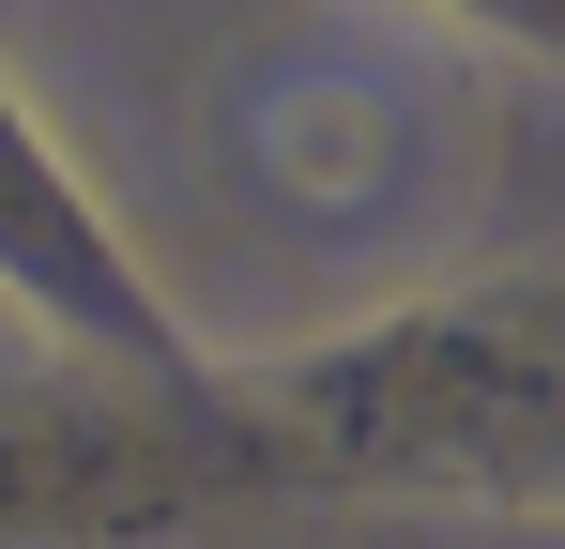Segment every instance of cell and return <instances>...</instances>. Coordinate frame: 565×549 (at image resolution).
I'll use <instances>...</instances> for the list:
<instances>
[{"mask_svg": "<svg viewBox=\"0 0 565 549\" xmlns=\"http://www.w3.org/2000/svg\"><path fill=\"white\" fill-rule=\"evenodd\" d=\"M245 153H260V183H276L290 214H337V229H352V214H397V198H413L428 122H413L367 62H290V77L245 107Z\"/></svg>", "mask_w": 565, "mask_h": 549, "instance_id": "cell-1", "label": "cell"}]
</instances>
